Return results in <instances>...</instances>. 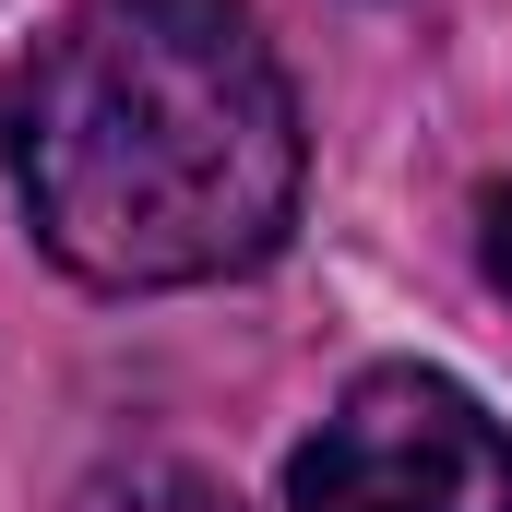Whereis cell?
<instances>
[{
	"label": "cell",
	"instance_id": "obj_1",
	"mask_svg": "<svg viewBox=\"0 0 512 512\" xmlns=\"http://www.w3.org/2000/svg\"><path fill=\"white\" fill-rule=\"evenodd\" d=\"M0 155L48 262L108 298L274 262L310 179L251 0H72L0 96Z\"/></svg>",
	"mask_w": 512,
	"mask_h": 512
},
{
	"label": "cell",
	"instance_id": "obj_2",
	"mask_svg": "<svg viewBox=\"0 0 512 512\" xmlns=\"http://www.w3.org/2000/svg\"><path fill=\"white\" fill-rule=\"evenodd\" d=\"M286 512H512V429L453 370H358L286 453Z\"/></svg>",
	"mask_w": 512,
	"mask_h": 512
},
{
	"label": "cell",
	"instance_id": "obj_3",
	"mask_svg": "<svg viewBox=\"0 0 512 512\" xmlns=\"http://www.w3.org/2000/svg\"><path fill=\"white\" fill-rule=\"evenodd\" d=\"M489 286H501V298H512V179H501V191H489Z\"/></svg>",
	"mask_w": 512,
	"mask_h": 512
}]
</instances>
